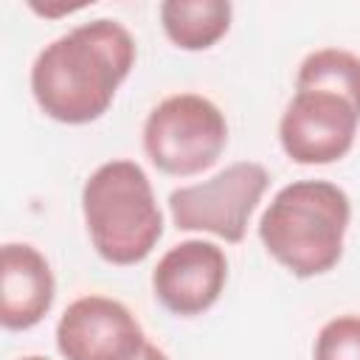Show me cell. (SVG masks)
<instances>
[{"label": "cell", "instance_id": "15", "mask_svg": "<svg viewBox=\"0 0 360 360\" xmlns=\"http://www.w3.org/2000/svg\"><path fill=\"white\" fill-rule=\"evenodd\" d=\"M20 360H48V357H42V354H28V357H20Z\"/></svg>", "mask_w": 360, "mask_h": 360}, {"label": "cell", "instance_id": "8", "mask_svg": "<svg viewBox=\"0 0 360 360\" xmlns=\"http://www.w3.org/2000/svg\"><path fill=\"white\" fill-rule=\"evenodd\" d=\"M228 281V259L225 250L205 239H186L169 248L155 270L152 290L155 298L180 318L200 315L211 309Z\"/></svg>", "mask_w": 360, "mask_h": 360}, {"label": "cell", "instance_id": "6", "mask_svg": "<svg viewBox=\"0 0 360 360\" xmlns=\"http://www.w3.org/2000/svg\"><path fill=\"white\" fill-rule=\"evenodd\" d=\"M360 112L338 93L295 90L278 121V141L290 160L304 166L335 163L354 146Z\"/></svg>", "mask_w": 360, "mask_h": 360}, {"label": "cell", "instance_id": "13", "mask_svg": "<svg viewBox=\"0 0 360 360\" xmlns=\"http://www.w3.org/2000/svg\"><path fill=\"white\" fill-rule=\"evenodd\" d=\"M31 8H34L37 14H42V17H59V14H70V11L84 8V3H82V6H56V8H48V6H37V3H31Z\"/></svg>", "mask_w": 360, "mask_h": 360}, {"label": "cell", "instance_id": "1", "mask_svg": "<svg viewBox=\"0 0 360 360\" xmlns=\"http://www.w3.org/2000/svg\"><path fill=\"white\" fill-rule=\"evenodd\" d=\"M135 65V39L115 20H93L45 45L31 65V93L59 124L101 118Z\"/></svg>", "mask_w": 360, "mask_h": 360}, {"label": "cell", "instance_id": "11", "mask_svg": "<svg viewBox=\"0 0 360 360\" xmlns=\"http://www.w3.org/2000/svg\"><path fill=\"white\" fill-rule=\"evenodd\" d=\"M295 90L338 93L360 112V56L343 48H321L304 56L295 76Z\"/></svg>", "mask_w": 360, "mask_h": 360}, {"label": "cell", "instance_id": "10", "mask_svg": "<svg viewBox=\"0 0 360 360\" xmlns=\"http://www.w3.org/2000/svg\"><path fill=\"white\" fill-rule=\"evenodd\" d=\"M228 0H163L160 25L166 37L183 51H205L217 45L231 28Z\"/></svg>", "mask_w": 360, "mask_h": 360}, {"label": "cell", "instance_id": "5", "mask_svg": "<svg viewBox=\"0 0 360 360\" xmlns=\"http://www.w3.org/2000/svg\"><path fill=\"white\" fill-rule=\"evenodd\" d=\"M270 174L256 160H239L211 180L180 186L169 194V211L177 231H205L231 245L245 239L250 214L267 191Z\"/></svg>", "mask_w": 360, "mask_h": 360}, {"label": "cell", "instance_id": "14", "mask_svg": "<svg viewBox=\"0 0 360 360\" xmlns=\"http://www.w3.org/2000/svg\"><path fill=\"white\" fill-rule=\"evenodd\" d=\"M135 360H169V357H166V352H163V349H158L155 343H149V340H146V346L141 349V354H138Z\"/></svg>", "mask_w": 360, "mask_h": 360}, {"label": "cell", "instance_id": "12", "mask_svg": "<svg viewBox=\"0 0 360 360\" xmlns=\"http://www.w3.org/2000/svg\"><path fill=\"white\" fill-rule=\"evenodd\" d=\"M312 360H360V315L326 321L315 338Z\"/></svg>", "mask_w": 360, "mask_h": 360}, {"label": "cell", "instance_id": "3", "mask_svg": "<svg viewBox=\"0 0 360 360\" xmlns=\"http://www.w3.org/2000/svg\"><path fill=\"white\" fill-rule=\"evenodd\" d=\"M82 214L96 253L118 267L143 262L163 236L152 183L135 160L101 163L84 180Z\"/></svg>", "mask_w": 360, "mask_h": 360}, {"label": "cell", "instance_id": "2", "mask_svg": "<svg viewBox=\"0 0 360 360\" xmlns=\"http://www.w3.org/2000/svg\"><path fill=\"white\" fill-rule=\"evenodd\" d=\"M352 219L346 191L329 180H295L276 191L259 219L264 250L298 278L329 273L343 256Z\"/></svg>", "mask_w": 360, "mask_h": 360}, {"label": "cell", "instance_id": "9", "mask_svg": "<svg viewBox=\"0 0 360 360\" xmlns=\"http://www.w3.org/2000/svg\"><path fill=\"white\" fill-rule=\"evenodd\" d=\"M56 281L48 259L25 242H8L0 253V323L31 329L53 307Z\"/></svg>", "mask_w": 360, "mask_h": 360}, {"label": "cell", "instance_id": "7", "mask_svg": "<svg viewBox=\"0 0 360 360\" xmlns=\"http://www.w3.org/2000/svg\"><path fill=\"white\" fill-rule=\"evenodd\" d=\"M143 346L135 315L107 295L76 298L56 323V349L65 360H135Z\"/></svg>", "mask_w": 360, "mask_h": 360}, {"label": "cell", "instance_id": "4", "mask_svg": "<svg viewBox=\"0 0 360 360\" xmlns=\"http://www.w3.org/2000/svg\"><path fill=\"white\" fill-rule=\"evenodd\" d=\"M228 146L222 110L200 93L166 96L143 121V152L155 169L191 177L211 169Z\"/></svg>", "mask_w": 360, "mask_h": 360}]
</instances>
